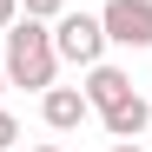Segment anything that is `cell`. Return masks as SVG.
I'll list each match as a JSON object with an SVG mask.
<instances>
[{
	"label": "cell",
	"instance_id": "obj_5",
	"mask_svg": "<svg viewBox=\"0 0 152 152\" xmlns=\"http://www.w3.org/2000/svg\"><path fill=\"white\" fill-rule=\"evenodd\" d=\"M80 93H86V106H93V113H113L119 99H132V80H126L119 66L99 60V66H86V86H80Z\"/></svg>",
	"mask_w": 152,
	"mask_h": 152
},
{
	"label": "cell",
	"instance_id": "obj_1",
	"mask_svg": "<svg viewBox=\"0 0 152 152\" xmlns=\"http://www.w3.org/2000/svg\"><path fill=\"white\" fill-rule=\"evenodd\" d=\"M7 86H27V93H46L60 73V53H53V20H27L20 13L7 27Z\"/></svg>",
	"mask_w": 152,
	"mask_h": 152
},
{
	"label": "cell",
	"instance_id": "obj_11",
	"mask_svg": "<svg viewBox=\"0 0 152 152\" xmlns=\"http://www.w3.org/2000/svg\"><path fill=\"white\" fill-rule=\"evenodd\" d=\"M33 152H60V145H33Z\"/></svg>",
	"mask_w": 152,
	"mask_h": 152
},
{
	"label": "cell",
	"instance_id": "obj_2",
	"mask_svg": "<svg viewBox=\"0 0 152 152\" xmlns=\"http://www.w3.org/2000/svg\"><path fill=\"white\" fill-rule=\"evenodd\" d=\"M53 53L73 60V66H99V53H106L99 13H60V20H53Z\"/></svg>",
	"mask_w": 152,
	"mask_h": 152
},
{
	"label": "cell",
	"instance_id": "obj_4",
	"mask_svg": "<svg viewBox=\"0 0 152 152\" xmlns=\"http://www.w3.org/2000/svg\"><path fill=\"white\" fill-rule=\"evenodd\" d=\"M86 113H93V106H86L80 86H46V93H40V119L53 126V132H80Z\"/></svg>",
	"mask_w": 152,
	"mask_h": 152
},
{
	"label": "cell",
	"instance_id": "obj_10",
	"mask_svg": "<svg viewBox=\"0 0 152 152\" xmlns=\"http://www.w3.org/2000/svg\"><path fill=\"white\" fill-rule=\"evenodd\" d=\"M113 152H145V145H132V139H119V145H113Z\"/></svg>",
	"mask_w": 152,
	"mask_h": 152
},
{
	"label": "cell",
	"instance_id": "obj_7",
	"mask_svg": "<svg viewBox=\"0 0 152 152\" xmlns=\"http://www.w3.org/2000/svg\"><path fill=\"white\" fill-rule=\"evenodd\" d=\"M20 13H27V20H60L66 0H20Z\"/></svg>",
	"mask_w": 152,
	"mask_h": 152
},
{
	"label": "cell",
	"instance_id": "obj_12",
	"mask_svg": "<svg viewBox=\"0 0 152 152\" xmlns=\"http://www.w3.org/2000/svg\"><path fill=\"white\" fill-rule=\"evenodd\" d=\"M0 93H7V73H0Z\"/></svg>",
	"mask_w": 152,
	"mask_h": 152
},
{
	"label": "cell",
	"instance_id": "obj_8",
	"mask_svg": "<svg viewBox=\"0 0 152 152\" xmlns=\"http://www.w3.org/2000/svg\"><path fill=\"white\" fill-rule=\"evenodd\" d=\"M13 145H20V119H13V113H0V152H13Z\"/></svg>",
	"mask_w": 152,
	"mask_h": 152
},
{
	"label": "cell",
	"instance_id": "obj_9",
	"mask_svg": "<svg viewBox=\"0 0 152 152\" xmlns=\"http://www.w3.org/2000/svg\"><path fill=\"white\" fill-rule=\"evenodd\" d=\"M13 20H20V0H0V33H7Z\"/></svg>",
	"mask_w": 152,
	"mask_h": 152
},
{
	"label": "cell",
	"instance_id": "obj_3",
	"mask_svg": "<svg viewBox=\"0 0 152 152\" xmlns=\"http://www.w3.org/2000/svg\"><path fill=\"white\" fill-rule=\"evenodd\" d=\"M99 27H106V46L145 53L152 46V0H106L99 7Z\"/></svg>",
	"mask_w": 152,
	"mask_h": 152
},
{
	"label": "cell",
	"instance_id": "obj_6",
	"mask_svg": "<svg viewBox=\"0 0 152 152\" xmlns=\"http://www.w3.org/2000/svg\"><path fill=\"white\" fill-rule=\"evenodd\" d=\"M99 119H106V132H113V139H139L145 126H152V99L132 93V99H119V106H113V113H99Z\"/></svg>",
	"mask_w": 152,
	"mask_h": 152
}]
</instances>
